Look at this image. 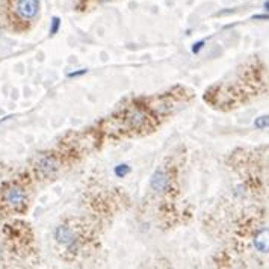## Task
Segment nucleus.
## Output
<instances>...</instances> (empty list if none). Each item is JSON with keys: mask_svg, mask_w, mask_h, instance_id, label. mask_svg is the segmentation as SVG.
<instances>
[{"mask_svg": "<svg viewBox=\"0 0 269 269\" xmlns=\"http://www.w3.org/2000/svg\"><path fill=\"white\" fill-rule=\"evenodd\" d=\"M88 73L87 68H82L80 71H74V73H68V77H80V76H85Z\"/></svg>", "mask_w": 269, "mask_h": 269, "instance_id": "12", "label": "nucleus"}, {"mask_svg": "<svg viewBox=\"0 0 269 269\" xmlns=\"http://www.w3.org/2000/svg\"><path fill=\"white\" fill-rule=\"evenodd\" d=\"M254 127H256V129H259V130L269 129V115H262V116H257L256 121H254Z\"/></svg>", "mask_w": 269, "mask_h": 269, "instance_id": "9", "label": "nucleus"}, {"mask_svg": "<svg viewBox=\"0 0 269 269\" xmlns=\"http://www.w3.org/2000/svg\"><path fill=\"white\" fill-rule=\"evenodd\" d=\"M126 121L127 124L134 129V130H139L142 129L147 123H148V116L147 113L141 109V108H136V106H133L127 111L126 113Z\"/></svg>", "mask_w": 269, "mask_h": 269, "instance_id": "5", "label": "nucleus"}, {"mask_svg": "<svg viewBox=\"0 0 269 269\" xmlns=\"http://www.w3.org/2000/svg\"><path fill=\"white\" fill-rule=\"evenodd\" d=\"M29 207V188L24 177L6 181L0 188V216L23 215Z\"/></svg>", "mask_w": 269, "mask_h": 269, "instance_id": "1", "label": "nucleus"}, {"mask_svg": "<svg viewBox=\"0 0 269 269\" xmlns=\"http://www.w3.org/2000/svg\"><path fill=\"white\" fill-rule=\"evenodd\" d=\"M263 6H265V9H266V11L269 12V0H266V2H265V5H263Z\"/></svg>", "mask_w": 269, "mask_h": 269, "instance_id": "14", "label": "nucleus"}, {"mask_svg": "<svg viewBox=\"0 0 269 269\" xmlns=\"http://www.w3.org/2000/svg\"><path fill=\"white\" fill-rule=\"evenodd\" d=\"M59 168H61V162L58 156L53 153H43L41 156H38V159L35 160V165H33L37 177L43 180L53 177L59 171Z\"/></svg>", "mask_w": 269, "mask_h": 269, "instance_id": "2", "label": "nucleus"}, {"mask_svg": "<svg viewBox=\"0 0 269 269\" xmlns=\"http://www.w3.org/2000/svg\"><path fill=\"white\" fill-rule=\"evenodd\" d=\"M150 186L153 189L156 194H163L170 189L171 186V179L166 173L163 171H156L153 176H151V180H150Z\"/></svg>", "mask_w": 269, "mask_h": 269, "instance_id": "6", "label": "nucleus"}, {"mask_svg": "<svg viewBox=\"0 0 269 269\" xmlns=\"http://www.w3.org/2000/svg\"><path fill=\"white\" fill-rule=\"evenodd\" d=\"M14 14L22 22L33 20L40 12V0H11Z\"/></svg>", "mask_w": 269, "mask_h": 269, "instance_id": "3", "label": "nucleus"}, {"mask_svg": "<svg viewBox=\"0 0 269 269\" xmlns=\"http://www.w3.org/2000/svg\"><path fill=\"white\" fill-rule=\"evenodd\" d=\"M206 44V40H203V41H198V43H195L194 45H192V53H198L201 48H203V45Z\"/></svg>", "mask_w": 269, "mask_h": 269, "instance_id": "11", "label": "nucleus"}, {"mask_svg": "<svg viewBox=\"0 0 269 269\" xmlns=\"http://www.w3.org/2000/svg\"><path fill=\"white\" fill-rule=\"evenodd\" d=\"M2 254H3V249H2V245H0V257H2Z\"/></svg>", "mask_w": 269, "mask_h": 269, "instance_id": "15", "label": "nucleus"}, {"mask_svg": "<svg viewBox=\"0 0 269 269\" xmlns=\"http://www.w3.org/2000/svg\"><path fill=\"white\" fill-rule=\"evenodd\" d=\"M113 173H115L116 177L123 179V177H126V176L130 173V166H129L127 163H120V165H116V166L113 168Z\"/></svg>", "mask_w": 269, "mask_h": 269, "instance_id": "8", "label": "nucleus"}, {"mask_svg": "<svg viewBox=\"0 0 269 269\" xmlns=\"http://www.w3.org/2000/svg\"><path fill=\"white\" fill-rule=\"evenodd\" d=\"M59 24H61V20L58 19V17H55V19H53V24H52V29H50V33H52V35H55V33L58 32Z\"/></svg>", "mask_w": 269, "mask_h": 269, "instance_id": "10", "label": "nucleus"}, {"mask_svg": "<svg viewBox=\"0 0 269 269\" xmlns=\"http://www.w3.org/2000/svg\"><path fill=\"white\" fill-rule=\"evenodd\" d=\"M55 241L64 247H73L77 242V236L70 225L61 224L55 228Z\"/></svg>", "mask_w": 269, "mask_h": 269, "instance_id": "4", "label": "nucleus"}, {"mask_svg": "<svg viewBox=\"0 0 269 269\" xmlns=\"http://www.w3.org/2000/svg\"><path fill=\"white\" fill-rule=\"evenodd\" d=\"M254 247L259 253H263V254L269 253V228H262L256 233Z\"/></svg>", "mask_w": 269, "mask_h": 269, "instance_id": "7", "label": "nucleus"}, {"mask_svg": "<svg viewBox=\"0 0 269 269\" xmlns=\"http://www.w3.org/2000/svg\"><path fill=\"white\" fill-rule=\"evenodd\" d=\"M253 20H269V15H254Z\"/></svg>", "mask_w": 269, "mask_h": 269, "instance_id": "13", "label": "nucleus"}]
</instances>
